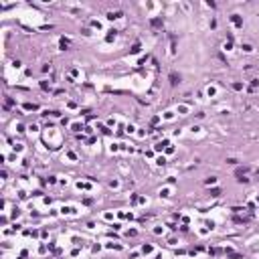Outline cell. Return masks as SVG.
<instances>
[{
  "label": "cell",
  "instance_id": "7c38bea8",
  "mask_svg": "<svg viewBox=\"0 0 259 259\" xmlns=\"http://www.w3.org/2000/svg\"><path fill=\"white\" fill-rule=\"evenodd\" d=\"M4 105H6V107H12V99H10V97H6V103H4Z\"/></svg>",
  "mask_w": 259,
  "mask_h": 259
},
{
  "label": "cell",
  "instance_id": "8992f818",
  "mask_svg": "<svg viewBox=\"0 0 259 259\" xmlns=\"http://www.w3.org/2000/svg\"><path fill=\"white\" fill-rule=\"evenodd\" d=\"M116 33H118V31H109V35H107V41H113V39H116Z\"/></svg>",
  "mask_w": 259,
  "mask_h": 259
},
{
  "label": "cell",
  "instance_id": "6da1fadb",
  "mask_svg": "<svg viewBox=\"0 0 259 259\" xmlns=\"http://www.w3.org/2000/svg\"><path fill=\"white\" fill-rule=\"evenodd\" d=\"M59 47H61L63 51H67V49L71 47V41H69V39H65V36H63V39L59 41Z\"/></svg>",
  "mask_w": 259,
  "mask_h": 259
},
{
  "label": "cell",
  "instance_id": "9c48e42d",
  "mask_svg": "<svg viewBox=\"0 0 259 259\" xmlns=\"http://www.w3.org/2000/svg\"><path fill=\"white\" fill-rule=\"evenodd\" d=\"M243 51H247V53H251V51H253V47H251V45H243Z\"/></svg>",
  "mask_w": 259,
  "mask_h": 259
},
{
  "label": "cell",
  "instance_id": "7a4b0ae2",
  "mask_svg": "<svg viewBox=\"0 0 259 259\" xmlns=\"http://www.w3.org/2000/svg\"><path fill=\"white\" fill-rule=\"evenodd\" d=\"M231 20L235 22V26H241V24H243V22H241V18L237 16V14H233V16H231Z\"/></svg>",
  "mask_w": 259,
  "mask_h": 259
},
{
  "label": "cell",
  "instance_id": "30bf717a",
  "mask_svg": "<svg viewBox=\"0 0 259 259\" xmlns=\"http://www.w3.org/2000/svg\"><path fill=\"white\" fill-rule=\"evenodd\" d=\"M215 182H217V178H215V176H210V178H207V184H215Z\"/></svg>",
  "mask_w": 259,
  "mask_h": 259
},
{
  "label": "cell",
  "instance_id": "52a82bcc",
  "mask_svg": "<svg viewBox=\"0 0 259 259\" xmlns=\"http://www.w3.org/2000/svg\"><path fill=\"white\" fill-rule=\"evenodd\" d=\"M160 24H162V20H160V18H154V20H152V26H160Z\"/></svg>",
  "mask_w": 259,
  "mask_h": 259
},
{
  "label": "cell",
  "instance_id": "277c9868",
  "mask_svg": "<svg viewBox=\"0 0 259 259\" xmlns=\"http://www.w3.org/2000/svg\"><path fill=\"white\" fill-rule=\"evenodd\" d=\"M164 146H168V140H164V142H160V144H156V150H162Z\"/></svg>",
  "mask_w": 259,
  "mask_h": 259
},
{
  "label": "cell",
  "instance_id": "ba28073f",
  "mask_svg": "<svg viewBox=\"0 0 259 259\" xmlns=\"http://www.w3.org/2000/svg\"><path fill=\"white\" fill-rule=\"evenodd\" d=\"M24 109H29V111H31V109H36V105H33V103H24Z\"/></svg>",
  "mask_w": 259,
  "mask_h": 259
},
{
  "label": "cell",
  "instance_id": "3957f363",
  "mask_svg": "<svg viewBox=\"0 0 259 259\" xmlns=\"http://www.w3.org/2000/svg\"><path fill=\"white\" fill-rule=\"evenodd\" d=\"M121 16V12H109V14H107V18H109V20H113V18H120Z\"/></svg>",
  "mask_w": 259,
  "mask_h": 259
},
{
  "label": "cell",
  "instance_id": "8fae6325",
  "mask_svg": "<svg viewBox=\"0 0 259 259\" xmlns=\"http://www.w3.org/2000/svg\"><path fill=\"white\" fill-rule=\"evenodd\" d=\"M152 251V245H144V253H150Z\"/></svg>",
  "mask_w": 259,
  "mask_h": 259
},
{
  "label": "cell",
  "instance_id": "5b68a950",
  "mask_svg": "<svg viewBox=\"0 0 259 259\" xmlns=\"http://www.w3.org/2000/svg\"><path fill=\"white\" fill-rule=\"evenodd\" d=\"M170 83H172V85H176V83H178V77H176V73H172V75H170Z\"/></svg>",
  "mask_w": 259,
  "mask_h": 259
}]
</instances>
